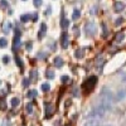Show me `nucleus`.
Masks as SVG:
<instances>
[{"label":"nucleus","mask_w":126,"mask_h":126,"mask_svg":"<svg viewBox=\"0 0 126 126\" xmlns=\"http://www.w3.org/2000/svg\"><path fill=\"white\" fill-rule=\"evenodd\" d=\"M100 101H101V106L106 110V111H110L112 109V92L107 88V87H103L101 90V93H100Z\"/></svg>","instance_id":"f257e3e1"},{"label":"nucleus","mask_w":126,"mask_h":126,"mask_svg":"<svg viewBox=\"0 0 126 126\" xmlns=\"http://www.w3.org/2000/svg\"><path fill=\"white\" fill-rule=\"evenodd\" d=\"M107 111L105 110L101 105H98V106H96V107H93L88 113H87V119L90 120V119H94V120H100V119H102L103 116H105V113H106Z\"/></svg>","instance_id":"f03ea898"},{"label":"nucleus","mask_w":126,"mask_h":126,"mask_svg":"<svg viewBox=\"0 0 126 126\" xmlns=\"http://www.w3.org/2000/svg\"><path fill=\"white\" fill-rule=\"evenodd\" d=\"M96 83H97V77L96 76H91L90 78H87L85 81V83H83V88H85L86 92H90L94 88V86H96Z\"/></svg>","instance_id":"7ed1b4c3"},{"label":"nucleus","mask_w":126,"mask_h":126,"mask_svg":"<svg viewBox=\"0 0 126 126\" xmlns=\"http://www.w3.org/2000/svg\"><path fill=\"white\" fill-rule=\"evenodd\" d=\"M85 32H86L87 35H94L97 33V28H96V25H94L93 23H88L85 27Z\"/></svg>","instance_id":"20e7f679"},{"label":"nucleus","mask_w":126,"mask_h":126,"mask_svg":"<svg viewBox=\"0 0 126 126\" xmlns=\"http://www.w3.org/2000/svg\"><path fill=\"white\" fill-rule=\"evenodd\" d=\"M61 46L63 49H66L68 47V34L67 33H63L61 35Z\"/></svg>","instance_id":"39448f33"},{"label":"nucleus","mask_w":126,"mask_h":126,"mask_svg":"<svg viewBox=\"0 0 126 126\" xmlns=\"http://www.w3.org/2000/svg\"><path fill=\"white\" fill-rule=\"evenodd\" d=\"M44 106H46V117H49L50 115L53 113L54 107H53V105L49 103V102H46V103H44Z\"/></svg>","instance_id":"423d86ee"},{"label":"nucleus","mask_w":126,"mask_h":126,"mask_svg":"<svg viewBox=\"0 0 126 126\" xmlns=\"http://www.w3.org/2000/svg\"><path fill=\"white\" fill-rule=\"evenodd\" d=\"M46 33H47V24H46V23H42V24H40V29H39V32H38V38L42 39V38L46 35Z\"/></svg>","instance_id":"0eeeda50"},{"label":"nucleus","mask_w":126,"mask_h":126,"mask_svg":"<svg viewBox=\"0 0 126 126\" xmlns=\"http://www.w3.org/2000/svg\"><path fill=\"white\" fill-rule=\"evenodd\" d=\"M126 98V90H119L116 93V101H122Z\"/></svg>","instance_id":"6e6552de"},{"label":"nucleus","mask_w":126,"mask_h":126,"mask_svg":"<svg viewBox=\"0 0 126 126\" xmlns=\"http://www.w3.org/2000/svg\"><path fill=\"white\" fill-rule=\"evenodd\" d=\"M85 126H101L100 120H94V119H90L85 122Z\"/></svg>","instance_id":"1a4fd4ad"},{"label":"nucleus","mask_w":126,"mask_h":126,"mask_svg":"<svg viewBox=\"0 0 126 126\" xmlns=\"http://www.w3.org/2000/svg\"><path fill=\"white\" fill-rule=\"evenodd\" d=\"M124 8H125V4H124V3H121V1L115 3V5H113V10H115L116 13H121L122 10H124Z\"/></svg>","instance_id":"9d476101"},{"label":"nucleus","mask_w":126,"mask_h":126,"mask_svg":"<svg viewBox=\"0 0 126 126\" xmlns=\"http://www.w3.org/2000/svg\"><path fill=\"white\" fill-rule=\"evenodd\" d=\"M20 44H22V42H20V37L15 35L14 37V40H13V50H16L20 47Z\"/></svg>","instance_id":"9b49d317"},{"label":"nucleus","mask_w":126,"mask_h":126,"mask_svg":"<svg viewBox=\"0 0 126 126\" xmlns=\"http://www.w3.org/2000/svg\"><path fill=\"white\" fill-rule=\"evenodd\" d=\"M63 64H64V61H63L61 57H56V58H54V66H56L57 68H61Z\"/></svg>","instance_id":"f8f14e48"},{"label":"nucleus","mask_w":126,"mask_h":126,"mask_svg":"<svg viewBox=\"0 0 126 126\" xmlns=\"http://www.w3.org/2000/svg\"><path fill=\"white\" fill-rule=\"evenodd\" d=\"M6 100H5V97H0V110L1 111H5L6 110Z\"/></svg>","instance_id":"ddd939ff"},{"label":"nucleus","mask_w":126,"mask_h":126,"mask_svg":"<svg viewBox=\"0 0 126 126\" xmlns=\"http://www.w3.org/2000/svg\"><path fill=\"white\" fill-rule=\"evenodd\" d=\"M37 94H38V92H37L35 90H29V91L27 92V97H28V98H34Z\"/></svg>","instance_id":"4468645a"},{"label":"nucleus","mask_w":126,"mask_h":126,"mask_svg":"<svg viewBox=\"0 0 126 126\" xmlns=\"http://www.w3.org/2000/svg\"><path fill=\"white\" fill-rule=\"evenodd\" d=\"M37 75H38V72H37L35 69L30 71V77H29V81H30V82H34V81L37 79Z\"/></svg>","instance_id":"2eb2a0df"},{"label":"nucleus","mask_w":126,"mask_h":126,"mask_svg":"<svg viewBox=\"0 0 126 126\" xmlns=\"http://www.w3.org/2000/svg\"><path fill=\"white\" fill-rule=\"evenodd\" d=\"M10 29H12V23H9V22L4 23V25H3V30H4V33H9Z\"/></svg>","instance_id":"dca6fc26"},{"label":"nucleus","mask_w":126,"mask_h":126,"mask_svg":"<svg viewBox=\"0 0 126 126\" xmlns=\"http://www.w3.org/2000/svg\"><path fill=\"white\" fill-rule=\"evenodd\" d=\"M79 16H81V12H79L78 9H75V10H73V14H72V19L73 20H77Z\"/></svg>","instance_id":"f3484780"},{"label":"nucleus","mask_w":126,"mask_h":126,"mask_svg":"<svg viewBox=\"0 0 126 126\" xmlns=\"http://www.w3.org/2000/svg\"><path fill=\"white\" fill-rule=\"evenodd\" d=\"M68 25H69V20L63 18V19H62V22H61V27H62L63 29H67V28H68Z\"/></svg>","instance_id":"a211bd4d"},{"label":"nucleus","mask_w":126,"mask_h":126,"mask_svg":"<svg viewBox=\"0 0 126 126\" xmlns=\"http://www.w3.org/2000/svg\"><path fill=\"white\" fill-rule=\"evenodd\" d=\"M28 20H30V15H29V14H23V15H20V22L27 23Z\"/></svg>","instance_id":"6ab92c4d"},{"label":"nucleus","mask_w":126,"mask_h":126,"mask_svg":"<svg viewBox=\"0 0 126 126\" xmlns=\"http://www.w3.org/2000/svg\"><path fill=\"white\" fill-rule=\"evenodd\" d=\"M46 75H47L46 77H47V78H49V79H53V78H54V72L52 71V69H47Z\"/></svg>","instance_id":"aec40b11"},{"label":"nucleus","mask_w":126,"mask_h":126,"mask_svg":"<svg viewBox=\"0 0 126 126\" xmlns=\"http://www.w3.org/2000/svg\"><path fill=\"white\" fill-rule=\"evenodd\" d=\"M40 88H42V91H43V92H48L50 90V85H49V83H43Z\"/></svg>","instance_id":"412c9836"},{"label":"nucleus","mask_w":126,"mask_h":126,"mask_svg":"<svg viewBox=\"0 0 126 126\" xmlns=\"http://www.w3.org/2000/svg\"><path fill=\"white\" fill-rule=\"evenodd\" d=\"M25 111H27L28 113L33 112V103H27V105H25Z\"/></svg>","instance_id":"4be33fe9"},{"label":"nucleus","mask_w":126,"mask_h":126,"mask_svg":"<svg viewBox=\"0 0 126 126\" xmlns=\"http://www.w3.org/2000/svg\"><path fill=\"white\" fill-rule=\"evenodd\" d=\"M8 46V40L5 38H0V48H5Z\"/></svg>","instance_id":"5701e85b"},{"label":"nucleus","mask_w":126,"mask_h":126,"mask_svg":"<svg viewBox=\"0 0 126 126\" xmlns=\"http://www.w3.org/2000/svg\"><path fill=\"white\" fill-rule=\"evenodd\" d=\"M75 56H76V58H78V59L82 58V57H83V50H82V49H77V50L75 52Z\"/></svg>","instance_id":"b1692460"},{"label":"nucleus","mask_w":126,"mask_h":126,"mask_svg":"<svg viewBox=\"0 0 126 126\" xmlns=\"http://www.w3.org/2000/svg\"><path fill=\"white\" fill-rule=\"evenodd\" d=\"M19 98H16V97H14V98H12V106L13 107H16L18 106V105H19Z\"/></svg>","instance_id":"393cba45"},{"label":"nucleus","mask_w":126,"mask_h":126,"mask_svg":"<svg viewBox=\"0 0 126 126\" xmlns=\"http://www.w3.org/2000/svg\"><path fill=\"white\" fill-rule=\"evenodd\" d=\"M15 62H16V64H18V66H19L20 68H22V69H23V61H22V59H20V58H19L18 56L15 57Z\"/></svg>","instance_id":"a878e982"},{"label":"nucleus","mask_w":126,"mask_h":126,"mask_svg":"<svg viewBox=\"0 0 126 126\" xmlns=\"http://www.w3.org/2000/svg\"><path fill=\"white\" fill-rule=\"evenodd\" d=\"M124 39H125V34H124V33H119V34L116 35V40H117V42H122Z\"/></svg>","instance_id":"bb28decb"},{"label":"nucleus","mask_w":126,"mask_h":126,"mask_svg":"<svg viewBox=\"0 0 126 126\" xmlns=\"http://www.w3.org/2000/svg\"><path fill=\"white\" fill-rule=\"evenodd\" d=\"M69 81V77L67 76V75H63L62 77H61V82L62 83H66V82H68Z\"/></svg>","instance_id":"cd10ccee"},{"label":"nucleus","mask_w":126,"mask_h":126,"mask_svg":"<svg viewBox=\"0 0 126 126\" xmlns=\"http://www.w3.org/2000/svg\"><path fill=\"white\" fill-rule=\"evenodd\" d=\"M33 3H34V5H35L37 8H39L42 4H43V0H33Z\"/></svg>","instance_id":"c85d7f7f"},{"label":"nucleus","mask_w":126,"mask_h":126,"mask_svg":"<svg viewBox=\"0 0 126 126\" xmlns=\"http://www.w3.org/2000/svg\"><path fill=\"white\" fill-rule=\"evenodd\" d=\"M0 6H1V8H6L8 6V0H0Z\"/></svg>","instance_id":"c756f323"},{"label":"nucleus","mask_w":126,"mask_h":126,"mask_svg":"<svg viewBox=\"0 0 126 126\" xmlns=\"http://www.w3.org/2000/svg\"><path fill=\"white\" fill-rule=\"evenodd\" d=\"M29 83H30V81H29L28 78H24V79H23V86H24V87H28Z\"/></svg>","instance_id":"7c9ffc66"},{"label":"nucleus","mask_w":126,"mask_h":126,"mask_svg":"<svg viewBox=\"0 0 126 126\" xmlns=\"http://www.w3.org/2000/svg\"><path fill=\"white\" fill-rule=\"evenodd\" d=\"M25 49L29 52V50H32V42H28V43L25 44Z\"/></svg>","instance_id":"2f4dec72"},{"label":"nucleus","mask_w":126,"mask_h":126,"mask_svg":"<svg viewBox=\"0 0 126 126\" xmlns=\"http://www.w3.org/2000/svg\"><path fill=\"white\" fill-rule=\"evenodd\" d=\"M102 28H103V37H107V29H106V25L102 24Z\"/></svg>","instance_id":"473e14b6"},{"label":"nucleus","mask_w":126,"mask_h":126,"mask_svg":"<svg viewBox=\"0 0 126 126\" xmlns=\"http://www.w3.org/2000/svg\"><path fill=\"white\" fill-rule=\"evenodd\" d=\"M122 23H124V19H122V18L116 19V25H120V24H122Z\"/></svg>","instance_id":"72a5a7b5"},{"label":"nucleus","mask_w":126,"mask_h":126,"mask_svg":"<svg viewBox=\"0 0 126 126\" xmlns=\"http://www.w3.org/2000/svg\"><path fill=\"white\" fill-rule=\"evenodd\" d=\"M9 61H10L9 56H4V57H3V62H4V63H9Z\"/></svg>","instance_id":"f704fd0d"},{"label":"nucleus","mask_w":126,"mask_h":126,"mask_svg":"<svg viewBox=\"0 0 126 126\" xmlns=\"http://www.w3.org/2000/svg\"><path fill=\"white\" fill-rule=\"evenodd\" d=\"M121 81H122L124 83H126V73H125V75H124V76L121 77Z\"/></svg>","instance_id":"c9c22d12"},{"label":"nucleus","mask_w":126,"mask_h":126,"mask_svg":"<svg viewBox=\"0 0 126 126\" xmlns=\"http://www.w3.org/2000/svg\"><path fill=\"white\" fill-rule=\"evenodd\" d=\"M37 19H38V14H33V20H34V22H35Z\"/></svg>","instance_id":"e433bc0d"},{"label":"nucleus","mask_w":126,"mask_h":126,"mask_svg":"<svg viewBox=\"0 0 126 126\" xmlns=\"http://www.w3.org/2000/svg\"><path fill=\"white\" fill-rule=\"evenodd\" d=\"M73 93H75V96H78V90L75 88V91H73Z\"/></svg>","instance_id":"4c0bfd02"},{"label":"nucleus","mask_w":126,"mask_h":126,"mask_svg":"<svg viewBox=\"0 0 126 126\" xmlns=\"http://www.w3.org/2000/svg\"><path fill=\"white\" fill-rule=\"evenodd\" d=\"M50 12H52V9H50V8H48V9H47V12H46V14L48 15V14H49Z\"/></svg>","instance_id":"58836bf2"},{"label":"nucleus","mask_w":126,"mask_h":126,"mask_svg":"<svg viewBox=\"0 0 126 126\" xmlns=\"http://www.w3.org/2000/svg\"><path fill=\"white\" fill-rule=\"evenodd\" d=\"M103 126H112V125H103Z\"/></svg>","instance_id":"ea45409f"},{"label":"nucleus","mask_w":126,"mask_h":126,"mask_svg":"<svg viewBox=\"0 0 126 126\" xmlns=\"http://www.w3.org/2000/svg\"><path fill=\"white\" fill-rule=\"evenodd\" d=\"M0 85H1V81H0Z\"/></svg>","instance_id":"a19ab883"},{"label":"nucleus","mask_w":126,"mask_h":126,"mask_svg":"<svg viewBox=\"0 0 126 126\" xmlns=\"http://www.w3.org/2000/svg\"><path fill=\"white\" fill-rule=\"evenodd\" d=\"M24 1H25V0H24Z\"/></svg>","instance_id":"79ce46f5"}]
</instances>
